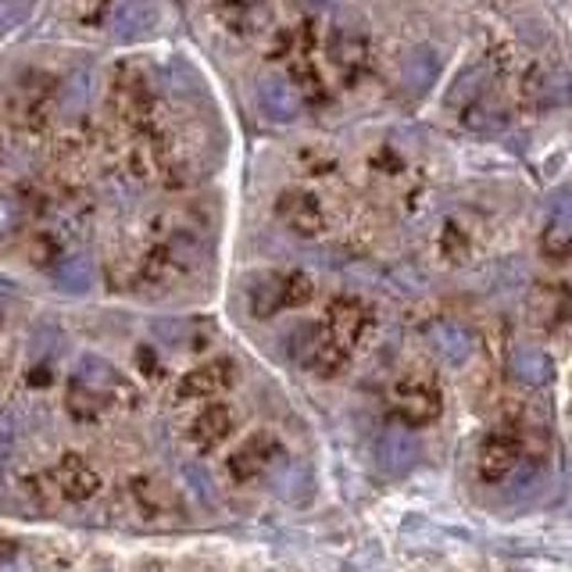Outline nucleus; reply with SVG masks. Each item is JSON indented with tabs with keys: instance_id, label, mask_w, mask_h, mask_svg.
<instances>
[{
	"instance_id": "nucleus-25",
	"label": "nucleus",
	"mask_w": 572,
	"mask_h": 572,
	"mask_svg": "<svg viewBox=\"0 0 572 572\" xmlns=\"http://www.w3.org/2000/svg\"><path fill=\"white\" fill-rule=\"evenodd\" d=\"M462 119H465V126H473L476 133H494V129L505 126V111L497 105H487V100H473Z\"/></svg>"
},
{
	"instance_id": "nucleus-4",
	"label": "nucleus",
	"mask_w": 572,
	"mask_h": 572,
	"mask_svg": "<svg viewBox=\"0 0 572 572\" xmlns=\"http://www.w3.org/2000/svg\"><path fill=\"white\" fill-rule=\"evenodd\" d=\"M158 25H161V11L154 0H119V8L108 19L115 43H126V47L151 40L158 33Z\"/></svg>"
},
{
	"instance_id": "nucleus-15",
	"label": "nucleus",
	"mask_w": 572,
	"mask_h": 572,
	"mask_svg": "<svg viewBox=\"0 0 572 572\" xmlns=\"http://www.w3.org/2000/svg\"><path fill=\"white\" fill-rule=\"evenodd\" d=\"M508 373L522 387H548L554 379V361L540 347H516L511 350Z\"/></svg>"
},
{
	"instance_id": "nucleus-13",
	"label": "nucleus",
	"mask_w": 572,
	"mask_h": 572,
	"mask_svg": "<svg viewBox=\"0 0 572 572\" xmlns=\"http://www.w3.org/2000/svg\"><path fill=\"white\" fill-rule=\"evenodd\" d=\"M276 454H280V447H276L272 436H251L237 454H233L229 473L237 479H255L276 465Z\"/></svg>"
},
{
	"instance_id": "nucleus-26",
	"label": "nucleus",
	"mask_w": 572,
	"mask_h": 572,
	"mask_svg": "<svg viewBox=\"0 0 572 572\" xmlns=\"http://www.w3.org/2000/svg\"><path fill=\"white\" fill-rule=\"evenodd\" d=\"M119 8V0H72V14H76L79 25H105L111 19V11Z\"/></svg>"
},
{
	"instance_id": "nucleus-14",
	"label": "nucleus",
	"mask_w": 572,
	"mask_h": 572,
	"mask_svg": "<svg viewBox=\"0 0 572 572\" xmlns=\"http://www.w3.org/2000/svg\"><path fill=\"white\" fill-rule=\"evenodd\" d=\"M430 344L447 365H465L468 358H473V333H468L465 326H458V322H447V319L433 322Z\"/></svg>"
},
{
	"instance_id": "nucleus-12",
	"label": "nucleus",
	"mask_w": 572,
	"mask_h": 572,
	"mask_svg": "<svg viewBox=\"0 0 572 572\" xmlns=\"http://www.w3.org/2000/svg\"><path fill=\"white\" fill-rule=\"evenodd\" d=\"M393 404L404 415L408 427H422L440 415V393L430 384H401L393 390Z\"/></svg>"
},
{
	"instance_id": "nucleus-17",
	"label": "nucleus",
	"mask_w": 572,
	"mask_h": 572,
	"mask_svg": "<svg viewBox=\"0 0 572 572\" xmlns=\"http://www.w3.org/2000/svg\"><path fill=\"white\" fill-rule=\"evenodd\" d=\"M229 433H233V408H226V404H208V408H204V412L194 419V430H190V436H194V444L204 447V451L218 447Z\"/></svg>"
},
{
	"instance_id": "nucleus-20",
	"label": "nucleus",
	"mask_w": 572,
	"mask_h": 572,
	"mask_svg": "<svg viewBox=\"0 0 572 572\" xmlns=\"http://www.w3.org/2000/svg\"><path fill=\"white\" fill-rule=\"evenodd\" d=\"M516 462H519V444H516V440L505 436V433L487 436V444H483V451H479L483 476H487V479H501Z\"/></svg>"
},
{
	"instance_id": "nucleus-30",
	"label": "nucleus",
	"mask_w": 572,
	"mask_h": 572,
	"mask_svg": "<svg viewBox=\"0 0 572 572\" xmlns=\"http://www.w3.org/2000/svg\"><path fill=\"white\" fill-rule=\"evenodd\" d=\"M25 19V0H0V36H8Z\"/></svg>"
},
{
	"instance_id": "nucleus-27",
	"label": "nucleus",
	"mask_w": 572,
	"mask_h": 572,
	"mask_svg": "<svg viewBox=\"0 0 572 572\" xmlns=\"http://www.w3.org/2000/svg\"><path fill=\"white\" fill-rule=\"evenodd\" d=\"M548 218L554 237H572V190H559L548 201Z\"/></svg>"
},
{
	"instance_id": "nucleus-18",
	"label": "nucleus",
	"mask_w": 572,
	"mask_h": 572,
	"mask_svg": "<svg viewBox=\"0 0 572 572\" xmlns=\"http://www.w3.org/2000/svg\"><path fill=\"white\" fill-rule=\"evenodd\" d=\"M215 19L223 22L229 33L247 36L261 25V19H266V4H261V0H218Z\"/></svg>"
},
{
	"instance_id": "nucleus-8",
	"label": "nucleus",
	"mask_w": 572,
	"mask_h": 572,
	"mask_svg": "<svg viewBox=\"0 0 572 572\" xmlns=\"http://www.w3.org/2000/svg\"><path fill=\"white\" fill-rule=\"evenodd\" d=\"M258 105L272 122H293L301 115V94L283 76H261L258 79Z\"/></svg>"
},
{
	"instance_id": "nucleus-16",
	"label": "nucleus",
	"mask_w": 572,
	"mask_h": 572,
	"mask_svg": "<svg viewBox=\"0 0 572 572\" xmlns=\"http://www.w3.org/2000/svg\"><path fill=\"white\" fill-rule=\"evenodd\" d=\"M312 468L304 462H280L272 468V490L283 497L287 505H304L312 497Z\"/></svg>"
},
{
	"instance_id": "nucleus-29",
	"label": "nucleus",
	"mask_w": 572,
	"mask_h": 572,
	"mask_svg": "<svg viewBox=\"0 0 572 572\" xmlns=\"http://www.w3.org/2000/svg\"><path fill=\"white\" fill-rule=\"evenodd\" d=\"M361 54H365V40H361L358 33L347 36V29H341V33L333 36V57H336L341 65H347V62H361Z\"/></svg>"
},
{
	"instance_id": "nucleus-7",
	"label": "nucleus",
	"mask_w": 572,
	"mask_h": 572,
	"mask_svg": "<svg viewBox=\"0 0 572 572\" xmlns=\"http://www.w3.org/2000/svg\"><path fill=\"white\" fill-rule=\"evenodd\" d=\"M419 436L408 430V427H387L379 433V444H376V462L384 468L387 476H404L412 473L415 462H419Z\"/></svg>"
},
{
	"instance_id": "nucleus-24",
	"label": "nucleus",
	"mask_w": 572,
	"mask_h": 572,
	"mask_svg": "<svg viewBox=\"0 0 572 572\" xmlns=\"http://www.w3.org/2000/svg\"><path fill=\"white\" fill-rule=\"evenodd\" d=\"M487 65H473V68H465L458 79L451 83V90H447V105H473V100H479L483 94V86H487Z\"/></svg>"
},
{
	"instance_id": "nucleus-22",
	"label": "nucleus",
	"mask_w": 572,
	"mask_h": 572,
	"mask_svg": "<svg viewBox=\"0 0 572 572\" xmlns=\"http://www.w3.org/2000/svg\"><path fill=\"white\" fill-rule=\"evenodd\" d=\"M57 479H62V487H65L68 497H90L100 487L97 473L83 458H76V454H68V458L62 462V468H57Z\"/></svg>"
},
{
	"instance_id": "nucleus-33",
	"label": "nucleus",
	"mask_w": 572,
	"mask_h": 572,
	"mask_svg": "<svg viewBox=\"0 0 572 572\" xmlns=\"http://www.w3.org/2000/svg\"><path fill=\"white\" fill-rule=\"evenodd\" d=\"M14 298H19V290H14L8 280H0V315H4L8 307L14 304Z\"/></svg>"
},
{
	"instance_id": "nucleus-5",
	"label": "nucleus",
	"mask_w": 572,
	"mask_h": 572,
	"mask_svg": "<svg viewBox=\"0 0 572 572\" xmlns=\"http://www.w3.org/2000/svg\"><path fill=\"white\" fill-rule=\"evenodd\" d=\"M233 379H237V369H233V361L229 358H212V361L197 365V369H190L180 379L175 393H180L183 401H212L223 390L233 387Z\"/></svg>"
},
{
	"instance_id": "nucleus-31",
	"label": "nucleus",
	"mask_w": 572,
	"mask_h": 572,
	"mask_svg": "<svg viewBox=\"0 0 572 572\" xmlns=\"http://www.w3.org/2000/svg\"><path fill=\"white\" fill-rule=\"evenodd\" d=\"M11 451H14V422L11 415L0 412V465L11 458Z\"/></svg>"
},
{
	"instance_id": "nucleus-32",
	"label": "nucleus",
	"mask_w": 572,
	"mask_h": 572,
	"mask_svg": "<svg viewBox=\"0 0 572 572\" xmlns=\"http://www.w3.org/2000/svg\"><path fill=\"white\" fill-rule=\"evenodd\" d=\"M14 223H19V208H14L11 201H0V237H4Z\"/></svg>"
},
{
	"instance_id": "nucleus-34",
	"label": "nucleus",
	"mask_w": 572,
	"mask_h": 572,
	"mask_svg": "<svg viewBox=\"0 0 572 572\" xmlns=\"http://www.w3.org/2000/svg\"><path fill=\"white\" fill-rule=\"evenodd\" d=\"M307 4H312V8H336L341 0H307Z\"/></svg>"
},
{
	"instance_id": "nucleus-23",
	"label": "nucleus",
	"mask_w": 572,
	"mask_h": 572,
	"mask_svg": "<svg viewBox=\"0 0 572 572\" xmlns=\"http://www.w3.org/2000/svg\"><path fill=\"white\" fill-rule=\"evenodd\" d=\"M533 315L544 326H559V322L569 315V290L559 283H544L533 293Z\"/></svg>"
},
{
	"instance_id": "nucleus-6",
	"label": "nucleus",
	"mask_w": 572,
	"mask_h": 572,
	"mask_svg": "<svg viewBox=\"0 0 572 572\" xmlns=\"http://www.w3.org/2000/svg\"><path fill=\"white\" fill-rule=\"evenodd\" d=\"M276 215L298 237H319L322 226H326V212H322L319 197L307 194V190H283L280 201H276Z\"/></svg>"
},
{
	"instance_id": "nucleus-35",
	"label": "nucleus",
	"mask_w": 572,
	"mask_h": 572,
	"mask_svg": "<svg viewBox=\"0 0 572 572\" xmlns=\"http://www.w3.org/2000/svg\"><path fill=\"white\" fill-rule=\"evenodd\" d=\"M511 572H526V569H511Z\"/></svg>"
},
{
	"instance_id": "nucleus-11",
	"label": "nucleus",
	"mask_w": 572,
	"mask_h": 572,
	"mask_svg": "<svg viewBox=\"0 0 572 572\" xmlns=\"http://www.w3.org/2000/svg\"><path fill=\"white\" fill-rule=\"evenodd\" d=\"M326 322H330V333H333L341 344H358L361 336L369 333L373 315H369V307H365L361 301H355V298H336V301L330 304Z\"/></svg>"
},
{
	"instance_id": "nucleus-10",
	"label": "nucleus",
	"mask_w": 572,
	"mask_h": 572,
	"mask_svg": "<svg viewBox=\"0 0 572 572\" xmlns=\"http://www.w3.org/2000/svg\"><path fill=\"white\" fill-rule=\"evenodd\" d=\"M76 387L90 398H129V384L100 358H83L76 365Z\"/></svg>"
},
{
	"instance_id": "nucleus-19",
	"label": "nucleus",
	"mask_w": 572,
	"mask_h": 572,
	"mask_svg": "<svg viewBox=\"0 0 572 572\" xmlns=\"http://www.w3.org/2000/svg\"><path fill=\"white\" fill-rule=\"evenodd\" d=\"M436 68H440V62L430 47H412L401 57V83L412 94H427L430 83L436 79Z\"/></svg>"
},
{
	"instance_id": "nucleus-3",
	"label": "nucleus",
	"mask_w": 572,
	"mask_h": 572,
	"mask_svg": "<svg viewBox=\"0 0 572 572\" xmlns=\"http://www.w3.org/2000/svg\"><path fill=\"white\" fill-rule=\"evenodd\" d=\"M290 358L319 376H333L344 365V344L322 326H298L290 333Z\"/></svg>"
},
{
	"instance_id": "nucleus-21",
	"label": "nucleus",
	"mask_w": 572,
	"mask_h": 572,
	"mask_svg": "<svg viewBox=\"0 0 572 572\" xmlns=\"http://www.w3.org/2000/svg\"><path fill=\"white\" fill-rule=\"evenodd\" d=\"M51 280L57 290H65V293H86L94 287V261L86 255H65L51 269Z\"/></svg>"
},
{
	"instance_id": "nucleus-28",
	"label": "nucleus",
	"mask_w": 572,
	"mask_h": 572,
	"mask_svg": "<svg viewBox=\"0 0 572 572\" xmlns=\"http://www.w3.org/2000/svg\"><path fill=\"white\" fill-rule=\"evenodd\" d=\"M287 280V307H304L315 298V283L307 272H283Z\"/></svg>"
},
{
	"instance_id": "nucleus-2",
	"label": "nucleus",
	"mask_w": 572,
	"mask_h": 572,
	"mask_svg": "<svg viewBox=\"0 0 572 572\" xmlns=\"http://www.w3.org/2000/svg\"><path fill=\"white\" fill-rule=\"evenodd\" d=\"M111 111L126 126L143 129L154 115V86L151 76L137 62H122L111 76Z\"/></svg>"
},
{
	"instance_id": "nucleus-9",
	"label": "nucleus",
	"mask_w": 572,
	"mask_h": 572,
	"mask_svg": "<svg viewBox=\"0 0 572 572\" xmlns=\"http://www.w3.org/2000/svg\"><path fill=\"white\" fill-rule=\"evenodd\" d=\"M247 307L255 319H272L276 312L287 307V280L283 272H255L247 280Z\"/></svg>"
},
{
	"instance_id": "nucleus-1",
	"label": "nucleus",
	"mask_w": 572,
	"mask_h": 572,
	"mask_svg": "<svg viewBox=\"0 0 572 572\" xmlns=\"http://www.w3.org/2000/svg\"><path fill=\"white\" fill-rule=\"evenodd\" d=\"M57 100H62V86H57V79L40 68H25L8 94V111L14 115V122L22 129L40 133V129H47Z\"/></svg>"
}]
</instances>
